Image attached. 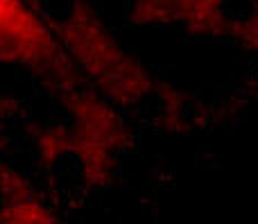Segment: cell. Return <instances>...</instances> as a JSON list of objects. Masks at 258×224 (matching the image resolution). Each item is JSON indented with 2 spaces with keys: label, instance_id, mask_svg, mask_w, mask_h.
I'll return each mask as SVG.
<instances>
[{
  "label": "cell",
  "instance_id": "8992f818",
  "mask_svg": "<svg viewBox=\"0 0 258 224\" xmlns=\"http://www.w3.org/2000/svg\"><path fill=\"white\" fill-rule=\"evenodd\" d=\"M0 224H9V222H7V220H5V217H3V215H0Z\"/></svg>",
  "mask_w": 258,
  "mask_h": 224
},
{
  "label": "cell",
  "instance_id": "6da1fadb",
  "mask_svg": "<svg viewBox=\"0 0 258 224\" xmlns=\"http://www.w3.org/2000/svg\"><path fill=\"white\" fill-rule=\"evenodd\" d=\"M39 12L82 80L111 104L127 109L159 98L154 75L86 0H45Z\"/></svg>",
  "mask_w": 258,
  "mask_h": 224
},
{
  "label": "cell",
  "instance_id": "5b68a950",
  "mask_svg": "<svg viewBox=\"0 0 258 224\" xmlns=\"http://www.w3.org/2000/svg\"><path fill=\"white\" fill-rule=\"evenodd\" d=\"M25 3H30L32 7H34V9H39L41 5H43V0H25Z\"/></svg>",
  "mask_w": 258,
  "mask_h": 224
},
{
  "label": "cell",
  "instance_id": "277c9868",
  "mask_svg": "<svg viewBox=\"0 0 258 224\" xmlns=\"http://www.w3.org/2000/svg\"><path fill=\"white\" fill-rule=\"evenodd\" d=\"M229 36L233 41H238V45L242 50H247L258 59V0L249 3L242 12L233 9Z\"/></svg>",
  "mask_w": 258,
  "mask_h": 224
},
{
  "label": "cell",
  "instance_id": "3957f363",
  "mask_svg": "<svg viewBox=\"0 0 258 224\" xmlns=\"http://www.w3.org/2000/svg\"><path fill=\"white\" fill-rule=\"evenodd\" d=\"M132 23L179 27L197 36H229L233 0H132Z\"/></svg>",
  "mask_w": 258,
  "mask_h": 224
},
{
  "label": "cell",
  "instance_id": "7a4b0ae2",
  "mask_svg": "<svg viewBox=\"0 0 258 224\" xmlns=\"http://www.w3.org/2000/svg\"><path fill=\"white\" fill-rule=\"evenodd\" d=\"M0 63L30 72L54 93L86 84L52 27L25 0H0Z\"/></svg>",
  "mask_w": 258,
  "mask_h": 224
}]
</instances>
